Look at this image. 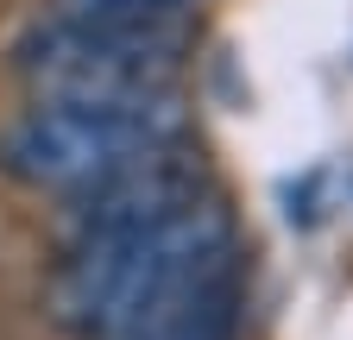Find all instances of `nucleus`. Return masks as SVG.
<instances>
[{
	"mask_svg": "<svg viewBox=\"0 0 353 340\" xmlns=\"http://www.w3.org/2000/svg\"><path fill=\"white\" fill-rule=\"evenodd\" d=\"M190 45V0H51L13 57L38 101H132L170 95Z\"/></svg>",
	"mask_w": 353,
	"mask_h": 340,
	"instance_id": "f03ea898",
	"label": "nucleus"
},
{
	"mask_svg": "<svg viewBox=\"0 0 353 340\" xmlns=\"http://www.w3.org/2000/svg\"><path fill=\"white\" fill-rule=\"evenodd\" d=\"M183 89L132 101H38L0 133V170L44 195H88L126 170L190 145Z\"/></svg>",
	"mask_w": 353,
	"mask_h": 340,
	"instance_id": "7ed1b4c3",
	"label": "nucleus"
},
{
	"mask_svg": "<svg viewBox=\"0 0 353 340\" xmlns=\"http://www.w3.org/2000/svg\"><path fill=\"white\" fill-rule=\"evenodd\" d=\"M221 271H240V227L228 202L202 189L164 215L70 240L51 303L76 340H126Z\"/></svg>",
	"mask_w": 353,
	"mask_h": 340,
	"instance_id": "f257e3e1",
	"label": "nucleus"
}]
</instances>
